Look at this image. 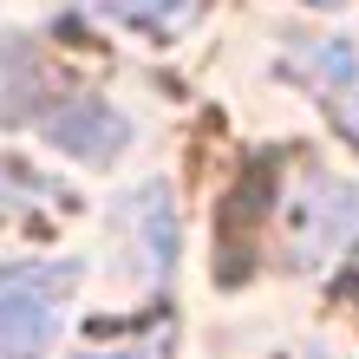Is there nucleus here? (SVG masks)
Returning a JSON list of instances; mask_svg holds the SVG:
<instances>
[{"mask_svg":"<svg viewBox=\"0 0 359 359\" xmlns=\"http://www.w3.org/2000/svg\"><path fill=\"white\" fill-rule=\"evenodd\" d=\"M86 359H163V340H131V346H104V353H86Z\"/></svg>","mask_w":359,"mask_h":359,"instance_id":"0eeeda50","label":"nucleus"},{"mask_svg":"<svg viewBox=\"0 0 359 359\" xmlns=\"http://www.w3.org/2000/svg\"><path fill=\"white\" fill-rule=\"evenodd\" d=\"M313 7H340V0H313Z\"/></svg>","mask_w":359,"mask_h":359,"instance_id":"6e6552de","label":"nucleus"},{"mask_svg":"<svg viewBox=\"0 0 359 359\" xmlns=\"http://www.w3.org/2000/svg\"><path fill=\"white\" fill-rule=\"evenodd\" d=\"M79 281L72 262H27V268H0V353L33 359L53 346L66 294Z\"/></svg>","mask_w":359,"mask_h":359,"instance_id":"f257e3e1","label":"nucleus"},{"mask_svg":"<svg viewBox=\"0 0 359 359\" xmlns=\"http://www.w3.org/2000/svg\"><path fill=\"white\" fill-rule=\"evenodd\" d=\"M131 229H137V242H144V268L170 274V262H177V203H170L163 183H151L131 203Z\"/></svg>","mask_w":359,"mask_h":359,"instance_id":"39448f33","label":"nucleus"},{"mask_svg":"<svg viewBox=\"0 0 359 359\" xmlns=\"http://www.w3.org/2000/svg\"><path fill=\"white\" fill-rule=\"evenodd\" d=\"M118 20H131V27H151V33H170L177 20L189 13V0H104Z\"/></svg>","mask_w":359,"mask_h":359,"instance_id":"423d86ee","label":"nucleus"},{"mask_svg":"<svg viewBox=\"0 0 359 359\" xmlns=\"http://www.w3.org/2000/svg\"><path fill=\"white\" fill-rule=\"evenodd\" d=\"M287 72H301L313 92L327 98V111L359 137V53L346 39H320V46H301L287 59Z\"/></svg>","mask_w":359,"mask_h":359,"instance_id":"7ed1b4c3","label":"nucleus"},{"mask_svg":"<svg viewBox=\"0 0 359 359\" xmlns=\"http://www.w3.org/2000/svg\"><path fill=\"white\" fill-rule=\"evenodd\" d=\"M46 59L33 46H0V124H27V118H46Z\"/></svg>","mask_w":359,"mask_h":359,"instance_id":"20e7f679","label":"nucleus"},{"mask_svg":"<svg viewBox=\"0 0 359 359\" xmlns=\"http://www.w3.org/2000/svg\"><path fill=\"white\" fill-rule=\"evenodd\" d=\"M46 137L66 157H79V163H111L124 151V137H131V124H124L104 98L72 92L66 104H53V111H46Z\"/></svg>","mask_w":359,"mask_h":359,"instance_id":"f03ea898","label":"nucleus"}]
</instances>
